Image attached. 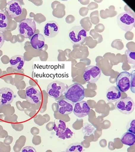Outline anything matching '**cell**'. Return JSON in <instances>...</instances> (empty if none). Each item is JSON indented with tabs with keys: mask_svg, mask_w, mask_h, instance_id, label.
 <instances>
[{
	"mask_svg": "<svg viewBox=\"0 0 135 152\" xmlns=\"http://www.w3.org/2000/svg\"><path fill=\"white\" fill-rule=\"evenodd\" d=\"M85 88L81 84L74 83L68 86L64 95L66 99L76 103L82 101L85 98Z\"/></svg>",
	"mask_w": 135,
	"mask_h": 152,
	"instance_id": "6da1fadb",
	"label": "cell"
},
{
	"mask_svg": "<svg viewBox=\"0 0 135 152\" xmlns=\"http://www.w3.org/2000/svg\"><path fill=\"white\" fill-rule=\"evenodd\" d=\"M118 26L126 32L130 31L135 26V14L129 11L122 13L117 17Z\"/></svg>",
	"mask_w": 135,
	"mask_h": 152,
	"instance_id": "7a4b0ae2",
	"label": "cell"
},
{
	"mask_svg": "<svg viewBox=\"0 0 135 152\" xmlns=\"http://www.w3.org/2000/svg\"><path fill=\"white\" fill-rule=\"evenodd\" d=\"M19 33L25 38H29L35 34L36 30L35 21L31 18H26L20 22L18 27Z\"/></svg>",
	"mask_w": 135,
	"mask_h": 152,
	"instance_id": "3957f363",
	"label": "cell"
},
{
	"mask_svg": "<svg viewBox=\"0 0 135 152\" xmlns=\"http://www.w3.org/2000/svg\"><path fill=\"white\" fill-rule=\"evenodd\" d=\"M68 87L67 84L59 81H54L50 83L47 86V95L52 98H59L65 95Z\"/></svg>",
	"mask_w": 135,
	"mask_h": 152,
	"instance_id": "277c9868",
	"label": "cell"
},
{
	"mask_svg": "<svg viewBox=\"0 0 135 152\" xmlns=\"http://www.w3.org/2000/svg\"><path fill=\"white\" fill-rule=\"evenodd\" d=\"M116 109L123 115H130L135 109V103L133 99L129 96L120 98L116 102Z\"/></svg>",
	"mask_w": 135,
	"mask_h": 152,
	"instance_id": "5b68a950",
	"label": "cell"
},
{
	"mask_svg": "<svg viewBox=\"0 0 135 152\" xmlns=\"http://www.w3.org/2000/svg\"><path fill=\"white\" fill-rule=\"evenodd\" d=\"M87 31L81 26H76L70 29L68 37L70 42L74 44H79L87 37Z\"/></svg>",
	"mask_w": 135,
	"mask_h": 152,
	"instance_id": "8992f818",
	"label": "cell"
},
{
	"mask_svg": "<svg viewBox=\"0 0 135 152\" xmlns=\"http://www.w3.org/2000/svg\"><path fill=\"white\" fill-rule=\"evenodd\" d=\"M101 74V70L97 66H88L84 71V79L88 83H95L99 80Z\"/></svg>",
	"mask_w": 135,
	"mask_h": 152,
	"instance_id": "52a82bcc",
	"label": "cell"
},
{
	"mask_svg": "<svg viewBox=\"0 0 135 152\" xmlns=\"http://www.w3.org/2000/svg\"><path fill=\"white\" fill-rule=\"evenodd\" d=\"M117 87L120 92L128 91L130 87V74L128 72H122L116 79Z\"/></svg>",
	"mask_w": 135,
	"mask_h": 152,
	"instance_id": "ba28073f",
	"label": "cell"
},
{
	"mask_svg": "<svg viewBox=\"0 0 135 152\" xmlns=\"http://www.w3.org/2000/svg\"><path fill=\"white\" fill-rule=\"evenodd\" d=\"M7 11L9 15L12 18H16L23 13V7L19 1L12 0L7 3Z\"/></svg>",
	"mask_w": 135,
	"mask_h": 152,
	"instance_id": "9c48e42d",
	"label": "cell"
},
{
	"mask_svg": "<svg viewBox=\"0 0 135 152\" xmlns=\"http://www.w3.org/2000/svg\"><path fill=\"white\" fill-rule=\"evenodd\" d=\"M25 95L26 100L31 104H37L42 100L41 92L34 86H29L26 88Z\"/></svg>",
	"mask_w": 135,
	"mask_h": 152,
	"instance_id": "30bf717a",
	"label": "cell"
},
{
	"mask_svg": "<svg viewBox=\"0 0 135 152\" xmlns=\"http://www.w3.org/2000/svg\"><path fill=\"white\" fill-rule=\"evenodd\" d=\"M60 27L58 23L55 21H50L44 24L43 33L46 37L51 38L58 35Z\"/></svg>",
	"mask_w": 135,
	"mask_h": 152,
	"instance_id": "8fae6325",
	"label": "cell"
},
{
	"mask_svg": "<svg viewBox=\"0 0 135 152\" xmlns=\"http://www.w3.org/2000/svg\"><path fill=\"white\" fill-rule=\"evenodd\" d=\"M90 108L87 102L82 101L76 103L73 109L75 115L80 118H83L89 115Z\"/></svg>",
	"mask_w": 135,
	"mask_h": 152,
	"instance_id": "7c38bea8",
	"label": "cell"
},
{
	"mask_svg": "<svg viewBox=\"0 0 135 152\" xmlns=\"http://www.w3.org/2000/svg\"><path fill=\"white\" fill-rule=\"evenodd\" d=\"M14 98V92L9 88L3 87L0 89V103L2 105L11 104Z\"/></svg>",
	"mask_w": 135,
	"mask_h": 152,
	"instance_id": "4fadbf2b",
	"label": "cell"
},
{
	"mask_svg": "<svg viewBox=\"0 0 135 152\" xmlns=\"http://www.w3.org/2000/svg\"><path fill=\"white\" fill-rule=\"evenodd\" d=\"M58 112L63 115H70L73 112L74 103L68 100L61 99L57 102Z\"/></svg>",
	"mask_w": 135,
	"mask_h": 152,
	"instance_id": "5bb4252c",
	"label": "cell"
},
{
	"mask_svg": "<svg viewBox=\"0 0 135 152\" xmlns=\"http://www.w3.org/2000/svg\"><path fill=\"white\" fill-rule=\"evenodd\" d=\"M106 96L108 102H117L121 98V92L116 86H112L106 91Z\"/></svg>",
	"mask_w": 135,
	"mask_h": 152,
	"instance_id": "9a60e30c",
	"label": "cell"
},
{
	"mask_svg": "<svg viewBox=\"0 0 135 152\" xmlns=\"http://www.w3.org/2000/svg\"><path fill=\"white\" fill-rule=\"evenodd\" d=\"M45 38L44 35L40 33L34 34L30 41L32 47L35 50H40L45 45Z\"/></svg>",
	"mask_w": 135,
	"mask_h": 152,
	"instance_id": "2e32d148",
	"label": "cell"
},
{
	"mask_svg": "<svg viewBox=\"0 0 135 152\" xmlns=\"http://www.w3.org/2000/svg\"><path fill=\"white\" fill-rule=\"evenodd\" d=\"M25 59L23 56L16 55L12 56L9 60V63L12 68L14 69L20 70L23 68Z\"/></svg>",
	"mask_w": 135,
	"mask_h": 152,
	"instance_id": "e0dca14e",
	"label": "cell"
},
{
	"mask_svg": "<svg viewBox=\"0 0 135 152\" xmlns=\"http://www.w3.org/2000/svg\"><path fill=\"white\" fill-rule=\"evenodd\" d=\"M121 141L124 145L131 146L135 144V135L130 132L125 133L121 137Z\"/></svg>",
	"mask_w": 135,
	"mask_h": 152,
	"instance_id": "ac0fdd59",
	"label": "cell"
},
{
	"mask_svg": "<svg viewBox=\"0 0 135 152\" xmlns=\"http://www.w3.org/2000/svg\"><path fill=\"white\" fill-rule=\"evenodd\" d=\"M96 130V127L93 124L89 123H84L82 128V131L85 136L94 135Z\"/></svg>",
	"mask_w": 135,
	"mask_h": 152,
	"instance_id": "d6986e66",
	"label": "cell"
},
{
	"mask_svg": "<svg viewBox=\"0 0 135 152\" xmlns=\"http://www.w3.org/2000/svg\"><path fill=\"white\" fill-rule=\"evenodd\" d=\"M9 24L8 18L6 14L0 11V32L5 31Z\"/></svg>",
	"mask_w": 135,
	"mask_h": 152,
	"instance_id": "ffe728a7",
	"label": "cell"
},
{
	"mask_svg": "<svg viewBox=\"0 0 135 152\" xmlns=\"http://www.w3.org/2000/svg\"><path fill=\"white\" fill-rule=\"evenodd\" d=\"M66 128V124L63 121L59 120L55 123L53 129L56 132V135H58L65 131Z\"/></svg>",
	"mask_w": 135,
	"mask_h": 152,
	"instance_id": "44dd1931",
	"label": "cell"
},
{
	"mask_svg": "<svg viewBox=\"0 0 135 152\" xmlns=\"http://www.w3.org/2000/svg\"><path fill=\"white\" fill-rule=\"evenodd\" d=\"M83 146L80 143H74L67 147L66 152H83Z\"/></svg>",
	"mask_w": 135,
	"mask_h": 152,
	"instance_id": "7402d4cb",
	"label": "cell"
},
{
	"mask_svg": "<svg viewBox=\"0 0 135 152\" xmlns=\"http://www.w3.org/2000/svg\"><path fill=\"white\" fill-rule=\"evenodd\" d=\"M73 134H74V133L68 127H66L65 131L56 135V136L59 138L64 140L65 139L72 138V137Z\"/></svg>",
	"mask_w": 135,
	"mask_h": 152,
	"instance_id": "603a6c76",
	"label": "cell"
},
{
	"mask_svg": "<svg viewBox=\"0 0 135 152\" xmlns=\"http://www.w3.org/2000/svg\"><path fill=\"white\" fill-rule=\"evenodd\" d=\"M125 54L128 57V63L132 65H135V53L130 50H127L125 52Z\"/></svg>",
	"mask_w": 135,
	"mask_h": 152,
	"instance_id": "cb8c5ba5",
	"label": "cell"
},
{
	"mask_svg": "<svg viewBox=\"0 0 135 152\" xmlns=\"http://www.w3.org/2000/svg\"><path fill=\"white\" fill-rule=\"evenodd\" d=\"M131 91L134 94L135 93V70L133 71L130 74Z\"/></svg>",
	"mask_w": 135,
	"mask_h": 152,
	"instance_id": "d4e9b609",
	"label": "cell"
},
{
	"mask_svg": "<svg viewBox=\"0 0 135 152\" xmlns=\"http://www.w3.org/2000/svg\"><path fill=\"white\" fill-rule=\"evenodd\" d=\"M127 132H128L135 134V120L132 119L129 121L127 126Z\"/></svg>",
	"mask_w": 135,
	"mask_h": 152,
	"instance_id": "484cf974",
	"label": "cell"
},
{
	"mask_svg": "<svg viewBox=\"0 0 135 152\" xmlns=\"http://www.w3.org/2000/svg\"><path fill=\"white\" fill-rule=\"evenodd\" d=\"M21 152H37L34 147L31 146H25L23 148Z\"/></svg>",
	"mask_w": 135,
	"mask_h": 152,
	"instance_id": "4316f807",
	"label": "cell"
},
{
	"mask_svg": "<svg viewBox=\"0 0 135 152\" xmlns=\"http://www.w3.org/2000/svg\"><path fill=\"white\" fill-rule=\"evenodd\" d=\"M5 39L3 33L0 32V49L1 48L5 43Z\"/></svg>",
	"mask_w": 135,
	"mask_h": 152,
	"instance_id": "83f0119b",
	"label": "cell"
},
{
	"mask_svg": "<svg viewBox=\"0 0 135 152\" xmlns=\"http://www.w3.org/2000/svg\"><path fill=\"white\" fill-rule=\"evenodd\" d=\"M1 103H0V107H1Z\"/></svg>",
	"mask_w": 135,
	"mask_h": 152,
	"instance_id": "f1b7e54d",
	"label": "cell"
},
{
	"mask_svg": "<svg viewBox=\"0 0 135 152\" xmlns=\"http://www.w3.org/2000/svg\"><path fill=\"white\" fill-rule=\"evenodd\" d=\"M66 152L63 151V152Z\"/></svg>",
	"mask_w": 135,
	"mask_h": 152,
	"instance_id": "f546056e",
	"label": "cell"
}]
</instances>
